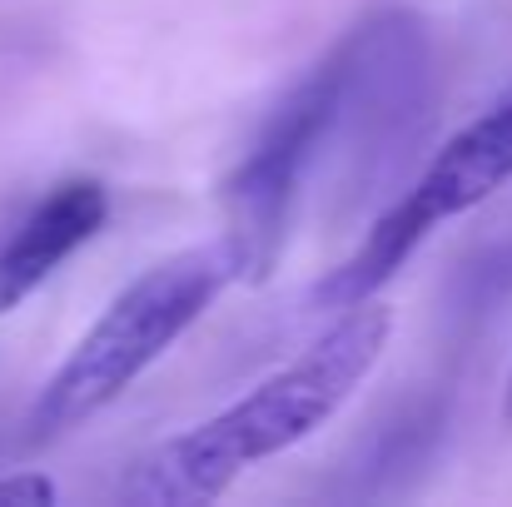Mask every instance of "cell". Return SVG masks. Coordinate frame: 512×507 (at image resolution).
Masks as SVG:
<instances>
[{
  "label": "cell",
  "instance_id": "6da1fadb",
  "mask_svg": "<svg viewBox=\"0 0 512 507\" xmlns=\"http://www.w3.org/2000/svg\"><path fill=\"white\" fill-rule=\"evenodd\" d=\"M393 334V314L373 299H358L339 309L319 334L304 343L299 358L259 378L244 398L219 408L214 418L184 428L179 438L150 448L125 478L120 503L135 507H189L214 503L234 488L239 473H249L264 458H279L314 438L353 388L378 368Z\"/></svg>",
  "mask_w": 512,
  "mask_h": 507
},
{
  "label": "cell",
  "instance_id": "7a4b0ae2",
  "mask_svg": "<svg viewBox=\"0 0 512 507\" xmlns=\"http://www.w3.org/2000/svg\"><path fill=\"white\" fill-rule=\"evenodd\" d=\"M229 284H239V274L219 239L150 264L135 284H125L110 299V309L45 378V388L35 393L20 423L25 443H55L80 423H90L95 413H105L125 388H135L140 373H150L204 319V309Z\"/></svg>",
  "mask_w": 512,
  "mask_h": 507
},
{
  "label": "cell",
  "instance_id": "3957f363",
  "mask_svg": "<svg viewBox=\"0 0 512 507\" xmlns=\"http://www.w3.org/2000/svg\"><path fill=\"white\" fill-rule=\"evenodd\" d=\"M343 100H348V45H334L319 65H309L294 90L269 110L259 135L244 145L239 165L229 169L219 204H224V234L219 244L234 259L239 284H259L274 274L299 199L319 179L324 160L339 145Z\"/></svg>",
  "mask_w": 512,
  "mask_h": 507
},
{
  "label": "cell",
  "instance_id": "277c9868",
  "mask_svg": "<svg viewBox=\"0 0 512 507\" xmlns=\"http://www.w3.org/2000/svg\"><path fill=\"white\" fill-rule=\"evenodd\" d=\"M503 184H512V90L443 140V150L403 184V194L368 224L358 249L314 289V309L339 314L358 299H373L428 244V234L478 209Z\"/></svg>",
  "mask_w": 512,
  "mask_h": 507
},
{
  "label": "cell",
  "instance_id": "5b68a950",
  "mask_svg": "<svg viewBox=\"0 0 512 507\" xmlns=\"http://www.w3.org/2000/svg\"><path fill=\"white\" fill-rule=\"evenodd\" d=\"M110 219V189L100 179H60L45 189L15 229L0 239V314L20 309L65 259H75Z\"/></svg>",
  "mask_w": 512,
  "mask_h": 507
},
{
  "label": "cell",
  "instance_id": "8992f818",
  "mask_svg": "<svg viewBox=\"0 0 512 507\" xmlns=\"http://www.w3.org/2000/svg\"><path fill=\"white\" fill-rule=\"evenodd\" d=\"M0 503H20V507H45L55 503V483L45 473H20L0 483Z\"/></svg>",
  "mask_w": 512,
  "mask_h": 507
},
{
  "label": "cell",
  "instance_id": "52a82bcc",
  "mask_svg": "<svg viewBox=\"0 0 512 507\" xmlns=\"http://www.w3.org/2000/svg\"><path fill=\"white\" fill-rule=\"evenodd\" d=\"M508 423H512V378H508Z\"/></svg>",
  "mask_w": 512,
  "mask_h": 507
}]
</instances>
